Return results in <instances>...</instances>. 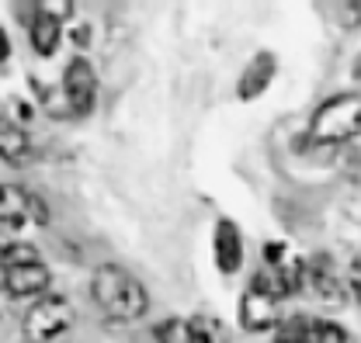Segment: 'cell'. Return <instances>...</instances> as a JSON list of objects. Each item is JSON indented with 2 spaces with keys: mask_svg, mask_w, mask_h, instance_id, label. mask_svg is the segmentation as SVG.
Instances as JSON below:
<instances>
[{
  "mask_svg": "<svg viewBox=\"0 0 361 343\" xmlns=\"http://www.w3.org/2000/svg\"><path fill=\"white\" fill-rule=\"evenodd\" d=\"M274 73H278V56L268 52V49H261V52L250 56V63L243 66L240 84H236V97H240V101H254V97H261V94L271 87Z\"/></svg>",
  "mask_w": 361,
  "mask_h": 343,
  "instance_id": "cell-9",
  "label": "cell"
},
{
  "mask_svg": "<svg viewBox=\"0 0 361 343\" xmlns=\"http://www.w3.org/2000/svg\"><path fill=\"white\" fill-rule=\"evenodd\" d=\"M313 343H348V330L334 319H313Z\"/></svg>",
  "mask_w": 361,
  "mask_h": 343,
  "instance_id": "cell-16",
  "label": "cell"
},
{
  "mask_svg": "<svg viewBox=\"0 0 361 343\" xmlns=\"http://www.w3.org/2000/svg\"><path fill=\"white\" fill-rule=\"evenodd\" d=\"M274 343H313V319L310 316H285L274 330Z\"/></svg>",
  "mask_w": 361,
  "mask_h": 343,
  "instance_id": "cell-14",
  "label": "cell"
},
{
  "mask_svg": "<svg viewBox=\"0 0 361 343\" xmlns=\"http://www.w3.org/2000/svg\"><path fill=\"white\" fill-rule=\"evenodd\" d=\"M361 135V94H334L310 118L306 146H344Z\"/></svg>",
  "mask_w": 361,
  "mask_h": 343,
  "instance_id": "cell-2",
  "label": "cell"
},
{
  "mask_svg": "<svg viewBox=\"0 0 361 343\" xmlns=\"http://www.w3.org/2000/svg\"><path fill=\"white\" fill-rule=\"evenodd\" d=\"M306 288L319 305L341 308L348 301V277L341 274V267L334 263L330 254H313L306 260Z\"/></svg>",
  "mask_w": 361,
  "mask_h": 343,
  "instance_id": "cell-5",
  "label": "cell"
},
{
  "mask_svg": "<svg viewBox=\"0 0 361 343\" xmlns=\"http://www.w3.org/2000/svg\"><path fill=\"white\" fill-rule=\"evenodd\" d=\"M11 59V39H7V32L0 28V63H7Z\"/></svg>",
  "mask_w": 361,
  "mask_h": 343,
  "instance_id": "cell-19",
  "label": "cell"
},
{
  "mask_svg": "<svg viewBox=\"0 0 361 343\" xmlns=\"http://www.w3.org/2000/svg\"><path fill=\"white\" fill-rule=\"evenodd\" d=\"M188 323H191V343H229L226 323L212 312H195L188 316Z\"/></svg>",
  "mask_w": 361,
  "mask_h": 343,
  "instance_id": "cell-12",
  "label": "cell"
},
{
  "mask_svg": "<svg viewBox=\"0 0 361 343\" xmlns=\"http://www.w3.org/2000/svg\"><path fill=\"white\" fill-rule=\"evenodd\" d=\"M32 49L42 56V59H49V56H56V49H59V42H63V18L56 14V11H45V7H39L35 14H32Z\"/></svg>",
  "mask_w": 361,
  "mask_h": 343,
  "instance_id": "cell-11",
  "label": "cell"
},
{
  "mask_svg": "<svg viewBox=\"0 0 361 343\" xmlns=\"http://www.w3.org/2000/svg\"><path fill=\"white\" fill-rule=\"evenodd\" d=\"M49 285H52V270L45 267L42 260L4 267V292H7L11 299H35L39 301L49 295Z\"/></svg>",
  "mask_w": 361,
  "mask_h": 343,
  "instance_id": "cell-7",
  "label": "cell"
},
{
  "mask_svg": "<svg viewBox=\"0 0 361 343\" xmlns=\"http://www.w3.org/2000/svg\"><path fill=\"white\" fill-rule=\"evenodd\" d=\"M77 323V308L66 295H45V299L32 301L25 319H21V333L28 337V343H52L59 337H66Z\"/></svg>",
  "mask_w": 361,
  "mask_h": 343,
  "instance_id": "cell-3",
  "label": "cell"
},
{
  "mask_svg": "<svg viewBox=\"0 0 361 343\" xmlns=\"http://www.w3.org/2000/svg\"><path fill=\"white\" fill-rule=\"evenodd\" d=\"M355 77H361V56H358V63H355Z\"/></svg>",
  "mask_w": 361,
  "mask_h": 343,
  "instance_id": "cell-20",
  "label": "cell"
},
{
  "mask_svg": "<svg viewBox=\"0 0 361 343\" xmlns=\"http://www.w3.org/2000/svg\"><path fill=\"white\" fill-rule=\"evenodd\" d=\"M281 299L274 292V281H271L268 270L254 274L247 292L240 295V326L247 333H268L281 326Z\"/></svg>",
  "mask_w": 361,
  "mask_h": 343,
  "instance_id": "cell-4",
  "label": "cell"
},
{
  "mask_svg": "<svg viewBox=\"0 0 361 343\" xmlns=\"http://www.w3.org/2000/svg\"><path fill=\"white\" fill-rule=\"evenodd\" d=\"M334 21H337L341 28H358L361 25V0L337 4V7H334Z\"/></svg>",
  "mask_w": 361,
  "mask_h": 343,
  "instance_id": "cell-17",
  "label": "cell"
},
{
  "mask_svg": "<svg viewBox=\"0 0 361 343\" xmlns=\"http://www.w3.org/2000/svg\"><path fill=\"white\" fill-rule=\"evenodd\" d=\"M153 343H191V323L180 316H167L153 326Z\"/></svg>",
  "mask_w": 361,
  "mask_h": 343,
  "instance_id": "cell-15",
  "label": "cell"
},
{
  "mask_svg": "<svg viewBox=\"0 0 361 343\" xmlns=\"http://www.w3.org/2000/svg\"><path fill=\"white\" fill-rule=\"evenodd\" d=\"M63 97L73 118H87L97 101V73L84 56H73L63 70Z\"/></svg>",
  "mask_w": 361,
  "mask_h": 343,
  "instance_id": "cell-6",
  "label": "cell"
},
{
  "mask_svg": "<svg viewBox=\"0 0 361 343\" xmlns=\"http://www.w3.org/2000/svg\"><path fill=\"white\" fill-rule=\"evenodd\" d=\"M25 229H28V222L0 215V267H4V260L11 257V254H18V250L28 243V239H25Z\"/></svg>",
  "mask_w": 361,
  "mask_h": 343,
  "instance_id": "cell-13",
  "label": "cell"
},
{
  "mask_svg": "<svg viewBox=\"0 0 361 343\" xmlns=\"http://www.w3.org/2000/svg\"><path fill=\"white\" fill-rule=\"evenodd\" d=\"M212 257L219 274H236L243 267V232L233 218H219L212 232Z\"/></svg>",
  "mask_w": 361,
  "mask_h": 343,
  "instance_id": "cell-8",
  "label": "cell"
},
{
  "mask_svg": "<svg viewBox=\"0 0 361 343\" xmlns=\"http://www.w3.org/2000/svg\"><path fill=\"white\" fill-rule=\"evenodd\" d=\"M90 299L104 312V319H111L118 326L139 323L149 312L146 285L135 277L133 270H126L122 263H101L90 274Z\"/></svg>",
  "mask_w": 361,
  "mask_h": 343,
  "instance_id": "cell-1",
  "label": "cell"
},
{
  "mask_svg": "<svg viewBox=\"0 0 361 343\" xmlns=\"http://www.w3.org/2000/svg\"><path fill=\"white\" fill-rule=\"evenodd\" d=\"M32 156H35V146H32L28 129L21 122L0 115V160L11 167H25V163H32Z\"/></svg>",
  "mask_w": 361,
  "mask_h": 343,
  "instance_id": "cell-10",
  "label": "cell"
},
{
  "mask_svg": "<svg viewBox=\"0 0 361 343\" xmlns=\"http://www.w3.org/2000/svg\"><path fill=\"white\" fill-rule=\"evenodd\" d=\"M348 295L361 305V257L351 260V267H348Z\"/></svg>",
  "mask_w": 361,
  "mask_h": 343,
  "instance_id": "cell-18",
  "label": "cell"
}]
</instances>
